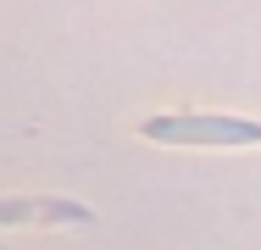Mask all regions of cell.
<instances>
[{
  "label": "cell",
  "mask_w": 261,
  "mask_h": 250,
  "mask_svg": "<svg viewBox=\"0 0 261 250\" xmlns=\"http://www.w3.org/2000/svg\"><path fill=\"white\" fill-rule=\"evenodd\" d=\"M145 139L156 145H261V122L250 117H150L139 122Z\"/></svg>",
  "instance_id": "6da1fadb"
}]
</instances>
